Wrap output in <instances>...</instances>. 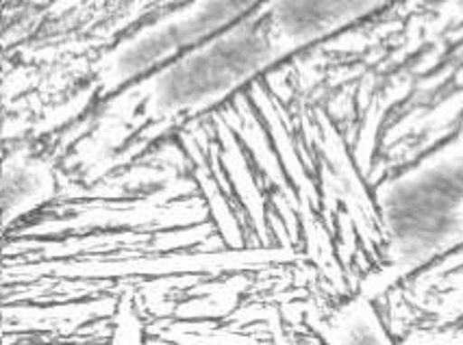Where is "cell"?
<instances>
[{
  "instance_id": "277c9868",
  "label": "cell",
  "mask_w": 463,
  "mask_h": 345,
  "mask_svg": "<svg viewBox=\"0 0 463 345\" xmlns=\"http://www.w3.org/2000/svg\"><path fill=\"white\" fill-rule=\"evenodd\" d=\"M316 328L326 345H392L368 295L344 304L325 322H317Z\"/></svg>"
},
{
  "instance_id": "5b68a950",
  "label": "cell",
  "mask_w": 463,
  "mask_h": 345,
  "mask_svg": "<svg viewBox=\"0 0 463 345\" xmlns=\"http://www.w3.org/2000/svg\"><path fill=\"white\" fill-rule=\"evenodd\" d=\"M144 328L139 320L136 304H133L131 295H125L118 304L116 312V326H113L111 345H142Z\"/></svg>"
},
{
  "instance_id": "7a4b0ae2",
  "label": "cell",
  "mask_w": 463,
  "mask_h": 345,
  "mask_svg": "<svg viewBox=\"0 0 463 345\" xmlns=\"http://www.w3.org/2000/svg\"><path fill=\"white\" fill-rule=\"evenodd\" d=\"M270 35L266 31L241 29L165 74L159 98L175 111L196 109L250 77L270 61Z\"/></svg>"
},
{
  "instance_id": "6da1fadb",
  "label": "cell",
  "mask_w": 463,
  "mask_h": 345,
  "mask_svg": "<svg viewBox=\"0 0 463 345\" xmlns=\"http://www.w3.org/2000/svg\"><path fill=\"white\" fill-rule=\"evenodd\" d=\"M390 258L398 269L427 261L463 237V172L435 165L385 191Z\"/></svg>"
},
{
  "instance_id": "3957f363",
  "label": "cell",
  "mask_w": 463,
  "mask_h": 345,
  "mask_svg": "<svg viewBox=\"0 0 463 345\" xmlns=\"http://www.w3.org/2000/svg\"><path fill=\"white\" fill-rule=\"evenodd\" d=\"M57 191L55 172L46 163L26 156H14L5 163L3 222L9 228L23 215L44 207Z\"/></svg>"
}]
</instances>
